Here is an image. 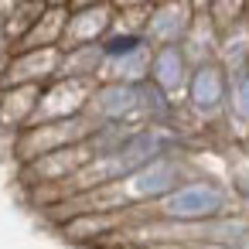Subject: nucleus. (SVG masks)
Here are the masks:
<instances>
[{"instance_id":"6e6552de","label":"nucleus","mask_w":249,"mask_h":249,"mask_svg":"<svg viewBox=\"0 0 249 249\" xmlns=\"http://www.w3.org/2000/svg\"><path fill=\"white\" fill-rule=\"evenodd\" d=\"M113 4H120V7H126V11H133V7H147L150 0H113Z\"/></svg>"},{"instance_id":"20e7f679","label":"nucleus","mask_w":249,"mask_h":249,"mask_svg":"<svg viewBox=\"0 0 249 249\" xmlns=\"http://www.w3.org/2000/svg\"><path fill=\"white\" fill-rule=\"evenodd\" d=\"M191 28V11L184 4H160L154 14H147V28H143V41H157L160 48L174 45L178 38H184Z\"/></svg>"},{"instance_id":"1a4fd4ad","label":"nucleus","mask_w":249,"mask_h":249,"mask_svg":"<svg viewBox=\"0 0 249 249\" xmlns=\"http://www.w3.org/2000/svg\"><path fill=\"white\" fill-rule=\"evenodd\" d=\"M75 7H96V4H106V0H72Z\"/></svg>"},{"instance_id":"423d86ee","label":"nucleus","mask_w":249,"mask_h":249,"mask_svg":"<svg viewBox=\"0 0 249 249\" xmlns=\"http://www.w3.org/2000/svg\"><path fill=\"white\" fill-rule=\"evenodd\" d=\"M65 21H69V14H65V7H45L41 11V18L31 24V31L21 38V52H28V48H62V35H65Z\"/></svg>"},{"instance_id":"7ed1b4c3","label":"nucleus","mask_w":249,"mask_h":249,"mask_svg":"<svg viewBox=\"0 0 249 249\" xmlns=\"http://www.w3.org/2000/svg\"><path fill=\"white\" fill-rule=\"evenodd\" d=\"M109 31H113V11H109L106 4H96V7H75V14H69V21H65L62 48L99 45Z\"/></svg>"},{"instance_id":"9d476101","label":"nucleus","mask_w":249,"mask_h":249,"mask_svg":"<svg viewBox=\"0 0 249 249\" xmlns=\"http://www.w3.org/2000/svg\"><path fill=\"white\" fill-rule=\"evenodd\" d=\"M48 7H65V4H72V0H45Z\"/></svg>"},{"instance_id":"f257e3e1","label":"nucleus","mask_w":249,"mask_h":249,"mask_svg":"<svg viewBox=\"0 0 249 249\" xmlns=\"http://www.w3.org/2000/svg\"><path fill=\"white\" fill-rule=\"evenodd\" d=\"M99 123H92L86 113L82 116H72V120H55V123H35V126H24L21 137H18V157L21 160H38L45 154H55V150H65V147H75V143H86L92 133H96Z\"/></svg>"},{"instance_id":"39448f33","label":"nucleus","mask_w":249,"mask_h":249,"mask_svg":"<svg viewBox=\"0 0 249 249\" xmlns=\"http://www.w3.org/2000/svg\"><path fill=\"white\" fill-rule=\"evenodd\" d=\"M38 96H41V86H7L4 96H0V126L7 130L31 126Z\"/></svg>"},{"instance_id":"0eeeda50","label":"nucleus","mask_w":249,"mask_h":249,"mask_svg":"<svg viewBox=\"0 0 249 249\" xmlns=\"http://www.w3.org/2000/svg\"><path fill=\"white\" fill-rule=\"evenodd\" d=\"M150 79L167 92V89H178L181 82H184V55H181V48H174V45H167V48H160L154 58H150Z\"/></svg>"},{"instance_id":"f03ea898","label":"nucleus","mask_w":249,"mask_h":249,"mask_svg":"<svg viewBox=\"0 0 249 249\" xmlns=\"http://www.w3.org/2000/svg\"><path fill=\"white\" fill-rule=\"evenodd\" d=\"M58 65L62 48H28L11 58L0 79H4V86H48L52 79H58Z\"/></svg>"}]
</instances>
